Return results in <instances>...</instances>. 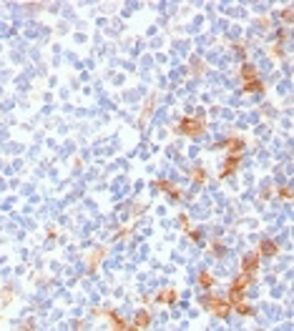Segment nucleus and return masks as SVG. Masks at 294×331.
<instances>
[{
  "label": "nucleus",
  "instance_id": "20",
  "mask_svg": "<svg viewBox=\"0 0 294 331\" xmlns=\"http://www.w3.org/2000/svg\"><path fill=\"white\" fill-rule=\"evenodd\" d=\"M186 234H189V239H191V241H196V243L201 241V231H199V228H189Z\"/></svg>",
  "mask_w": 294,
  "mask_h": 331
},
{
  "label": "nucleus",
  "instance_id": "12",
  "mask_svg": "<svg viewBox=\"0 0 294 331\" xmlns=\"http://www.w3.org/2000/svg\"><path fill=\"white\" fill-rule=\"evenodd\" d=\"M196 284L204 289V291H211L214 289V276H211V271H199V276H196Z\"/></svg>",
  "mask_w": 294,
  "mask_h": 331
},
{
  "label": "nucleus",
  "instance_id": "15",
  "mask_svg": "<svg viewBox=\"0 0 294 331\" xmlns=\"http://www.w3.org/2000/svg\"><path fill=\"white\" fill-rule=\"evenodd\" d=\"M232 311L241 314V316H252V314H254V306H252V303H246V301H239V303H234V306H232Z\"/></svg>",
  "mask_w": 294,
  "mask_h": 331
},
{
  "label": "nucleus",
  "instance_id": "16",
  "mask_svg": "<svg viewBox=\"0 0 294 331\" xmlns=\"http://www.w3.org/2000/svg\"><path fill=\"white\" fill-rule=\"evenodd\" d=\"M241 90H244V93H262V90H264V83H262V78H259V81L244 83V86H241Z\"/></svg>",
  "mask_w": 294,
  "mask_h": 331
},
{
  "label": "nucleus",
  "instance_id": "6",
  "mask_svg": "<svg viewBox=\"0 0 294 331\" xmlns=\"http://www.w3.org/2000/svg\"><path fill=\"white\" fill-rule=\"evenodd\" d=\"M151 326V311L146 309H141V311H136V316H133V326L128 331H146Z\"/></svg>",
  "mask_w": 294,
  "mask_h": 331
},
{
  "label": "nucleus",
  "instance_id": "21",
  "mask_svg": "<svg viewBox=\"0 0 294 331\" xmlns=\"http://www.w3.org/2000/svg\"><path fill=\"white\" fill-rule=\"evenodd\" d=\"M178 223H181V228H184V231H189V228H191V223H189V216H186V213H181V216H178Z\"/></svg>",
  "mask_w": 294,
  "mask_h": 331
},
{
  "label": "nucleus",
  "instance_id": "8",
  "mask_svg": "<svg viewBox=\"0 0 294 331\" xmlns=\"http://www.w3.org/2000/svg\"><path fill=\"white\" fill-rule=\"evenodd\" d=\"M239 163H241V156H227V161H224V166H221L219 179H229L236 168H239Z\"/></svg>",
  "mask_w": 294,
  "mask_h": 331
},
{
  "label": "nucleus",
  "instance_id": "3",
  "mask_svg": "<svg viewBox=\"0 0 294 331\" xmlns=\"http://www.w3.org/2000/svg\"><path fill=\"white\" fill-rule=\"evenodd\" d=\"M254 278L257 276H249V273H239L234 278V284L229 286V294H227V301L234 306V303H239V301H244V294H246V289L254 284Z\"/></svg>",
  "mask_w": 294,
  "mask_h": 331
},
{
  "label": "nucleus",
  "instance_id": "7",
  "mask_svg": "<svg viewBox=\"0 0 294 331\" xmlns=\"http://www.w3.org/2000/svg\"><path fill=\"white\" fill-rule=\"evenodd\" d=\"M221 146L229 150V156H244V148H246L244 138H236V136H229V138H227Z\"/></svg>",
  "mask_w": 294,
  "mask_h": 331
},
{
  "label": "nucleus",
  "instance_id": "23",
  "mask_svg": "<svg viewBox=\"0 0 294 331\" xmlns=\"http://www.w3.org/2000/svg\"><path fill=\"white\" fill-rule=\"evenodd\" d=\"M114 331H116V329H114Z\"/></svg>",
  "mask_w": 294,
  "mask_h": 331
},
{
  "label": "nucleus",
  "instance_id": "13",
  "mask_svg": "<svg viewBox=\"0 0 294 331\" xmlns=\"http://www.w3.org/2000/svg\"><path fill=\"white\" fill-rule=\"evenodd\" d=\"M106 256V248L103 246H98L96 248V253H91V259H88V271H96L98 269V264H101V259Z\"/></svg>",
  "mask_w": 294,
  "mask_h": 331
},
{
  "label": "nucleus",
  "instance_id": "22",
  "mask_svg": "<svg viewBox=\"0 0 294 331\" xmlns=\"http://www.w3.org/2000/svg\"><path fill=\"white\" fill-rule=\"evenodd\" d=\"M289 191H292V188H289V186H284V188L279 191V198H282V201H289V198H292V193H289Z\"/></svg>",
  "mask_w": 294,
  "mask_h": 331
},
{
  "label": "nucleus",
  "instance_id": "14",
  "mask_svg": "<svg viewBox=\"0 0 294 331\" xmlns=\"http://www.w3.org/2000/svg\"><path fill=\"white\" fill-rule=\"evenodd\" d=\"M106 316L111 319V324L116 326V331H128V324H126V321H123V319L118 316L116 311H106Z\"/></svg>",
  "mask_w": 294,
  "mask_h": 331
},
{
  "label": "nucleus",
  "instance_id": "19",
  "mask_svg": "<svg viewBox=\"0 0 294 331\" xmlns=\"http://www.w3.org/2000/svg\"><path fill=\"white\" fill-rule=\"evenodd\" d=\"M294 8L292 5H287V8H284V10H282V18H284V20H287V23H292V18H294V13H292Z\"/></svg>",
  "mask_w": 294,
  "mask_h": 331
},
{
  "label": "nucleus",
  "instance_id": "18",
  "mask_svg": "<svg viewBox=\"0 0 294 331\" xmlns=\"http://www.w3.org/2000/svg\"><path fill=\"white\" fill-rule=\"evenodd\" d=\"M224 253H227V246L219 243V241H214L211 243V256H224Z\"/></svg>",
  "mask_w": 294,
  "mask_h": 331
},
{
  "label": "nucleus",
  "instance_id": "17",
  "mask_svg": "<svg viewBox=\"0 0 294 331\" xmlns=\"http://www.w3.org/2000/svg\"><path fill=\"white\" fill-rule=\"evenodd\" d=\"M191 181H194L196 186H201V183L206 181V168H201V166H196V168H194V173H191Z\"/></svg>",
  "mask_w": 294,
  "mask_h": 331
},
{
  "label": "nucleus",
  "instance_id": "11",
  "mask_svg": "<svg viewBox=\"0 0 294 331\" xmlns=\"http://www.w3.org/2000/svg\"><path fill=\"white\" fill-rule=\"evenodd\" d=\"M156 301H159V303L171 306V303H176V301H178V291H176V289H164V291H159V294H156Z\"/></svg>",
  "mask_w": 294,
  "mask_h": 331
},
{
  "label": "nucleus",
  "instance_id": "2",
  "mask_svg": "<svg viewBox=\"0 0 294 331\" xmlns=\"http://www.w3.org/2000/svg\"><path fill=\"white\" fill-rule=\"evenodd\" d=\"M201 306H204L209 314L219 316V319H227L232 314V303L227 299H221V296H216L214 291H206L204 296H201Z\"/></svg>",
  "mask_w": 294,
  "mask_h": 331
},
{
  "label": "nucleus",
  "instance_id": "4",
  "mask_svg": "<svg viewBox=\"0 0 294 331\" xmlns=\"http://www.w3.org/2000/svg\"><path fill=\"white\" fill-rule=\"evenodd\" d=\"M259 261L262 256L257 251H249L241 256V273H249V276H257V269H259Z\"/></svg>",
  "mask_w": 294,
  "mask_h": 331
},
{
  "label": "nucleus",
  "instance_id": "1",
  "mask_svg": "<svg viewBox=\"0 0 294 331\" xmlns=\"http://www.w3.org/2000/svg\"><path fill=\"white\" fill-rule=\"evenodd\" d=\"M178 133L186 136V138H199L206 133V120H204V111L194 113V116H184L178 120Z\"/></svg>",
  "mask_w": 294,
  "mask_h": 331
},
{
  "label": "nucleus",
  "instance_id": "9",
  "mask_svg": "<svg viewBox=\"0 0 294 331\" xmlns=\"http://www.w3.org/2000/svg\"><path fill=\"white\" fill-rule=\"evenodd\" d=\"M259 256H264V259H272V256H277L279 253V246H277V241L272 239H262L259 241V251H257Z\"/></svg>",
  "mask_w": 294,
  "mask_h": 331
},
{
  "label": "nucleus",
  "instance_id": "10",
  "mask_svg": "<svg viewBox=\"0 0 294 331\" xmlns=\"http://www.w3.org/2000/svg\"><path fill=\"white\" fill-rule=\"evenodd\" d=\"M241 81L244 83H252V81H259V70L252 65V63H241V70H239Z\"/></svg>",
  "mask_w": 294,
  "mask_h": 331
},
{
  "label": "nucleus",
  "instance_id": "5",
  "mask_svg": "<svg viewBox=\"0 0 294 331\" xmlns=\"http://www.w3.org/2000/svg\"><path fill=\"white\" fill-rule=\"evenodd\" d=\"M153 188H161V191H164L169 198H174V201H181V196H184V193H181V188H178L176 183H171V181H164V179L156 181V183H153Z\"/></svg>",
  "mask_w": 294,
  "mask_h": 331
}]
</instances>
